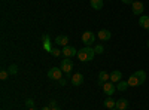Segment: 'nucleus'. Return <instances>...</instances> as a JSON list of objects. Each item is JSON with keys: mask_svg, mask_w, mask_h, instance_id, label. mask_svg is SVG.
<instances>
[{"mask_svg": "<svg viewBox=\"0 0 149 110\" xmlns=\"http://www.w3.org/2000/svg\"><path fill=\"white\" fill-rule=\"evenodd\" d=\"M8 77H9V71H6V70L0 71V79H2V80H6Z\"/></svg>", "mask_w": 149, "mask_h": 110, "instance_id": "b1692460", "label": "nucleus"}, {"mask_svg": "<svg viewBox=\"0 0 149 110\" xmlns=\"http://www.w3.org/2000/svg\"><path fill=\"white\" fill-rule=\"evenodd\" d=\"M94 52H95V54H103V52H104L103 45H95V46H94Z\"/></svg>", "mask_w": 149, "mask_h": 110, "instance_id": "4be33fe9", "label": "nucleus"}, {"mask_svg": "<svg viewBox=\"0 0 149 110\" xmlns=\"http://www.w3.org/2000/svg\"><path fill=\"white\" fill-rule=\"evenodd\" d=\"M127 88H128V82H125V80H119L116 83V91H125Z\"/></svg>", "mask_w": 149, "mask_h": 110, "instance_id": "6ab92c4d", "label": "nucleus"}, {"mask_svg": "<svg viewBox=\"0 0 149 110\" xmlns=\"http://www.w3.org/2000/svg\"><path fill=\"white\" fill-rule=\"evenodd\" d=\"M90 3H91V8L95 9V10H100L103 8V5H104L103 0H90Z\"/></svg>", "mask_w": 149, "mask_h": 110, "instance_id": "f3484780", "label": "nucleus"}, {"mask_svg": "<svg viewBox=\"0 0 149 110\" xmlns=\"http://www.w3.org/2000/svg\"><path fill=\"white\" fill-rule=\"evenodd\" d=\"M55 43H57V45H61V46H67L69 37H67V36H64V34L57 36V37H55Z\"/></svg>", "mask_w": 149, "mask_h": 110, "instance_id": "4468645a", "label": "nucleus"}, {"mask_svg": "<svg viewBox=\"0 0 149 110\" xmlns=\"http://www.w3.org/2000/svg\"><path fill=\"white\" fill-rule=\"evenodd\" d=\"M76 57L79 58V61H82V63H86V61H91V59L95 57L94 48H91V46H85V48H82V49L78 52V55H76Z\"/></svg>", "mask_w": 149, "mask_h": 110, "instance_id": "f257e3e1", "label": "nucleus"}, {"mask_svg": "<svg viewBox=\"0 0 149 110\" xmlns=\"http://www.w3.org/2000/svg\"><path fill=\"white\" fill-rule=\"evenodd\" d=\"M103 91H104V94H106V95L112 97V95L115 94V91H116V85H115L113 82L107 80V82H104V83H103Z\"/></svg>", "mask_w": 149, "mask_h": 110, "instance_id": "7ed1b4c3", "label": "nucleus"}, {"mask_svg": "<svg viewBox=\"0 0 149 110\" xmlns=\"http://www.w3.org/2000/svg\"><path fill=\"white\" fill-rule=\"evenodd\" d=\"M51 110H61V109H57V107H52Z\"/></svg>", "mask_w": 149, "mask_h": 110, "instance_id": "c756f323", "label": "nucleus"}, {"mask_svg": "<svg viewBox=\"0 0 149 110\" xmlns=\"http://www.w3.org/2000/svg\"><path fill=\"white\" fill-rule=\"evenodd\" d=\"M110 110H118V109H116V107H113V109H110Z\"/></svg>", "mask_w": 149, "mask_h": 110, "instance_id": "7c9ffc66", "label": "nucleus"}, {"mask_svg": "<svg viewBox=\"0 0 149 110\" xmlns=\"http://www.w3.org/2000/svg\"><path fill=\"white\" fill-rule=\"evenodd\" d=\"M26 106H27L29 109H34V100H33V98H29V100L26 101Z\"/></svg>", "mask_w": 149, "mask_h": 110, "instance_id": "393cba45", "label": "nucleus"}, {"mask_svg": "<svg viewBox=\"0 0 149 110\" xmlns=\"http://www.w3.org/2000/svg\"><path fill=\"white\" fill-rule=\"evenodd\" d=\"M58 82H60V85H63V86H64V85H66V80H64L63 77H61V79H60Z\"/></svg>", "mask_w": 149, "mask_h": 110, "instance_id": "cd10ccee", "label": "nucleus"}, {"mask_svg": "<svg viewBox=\"0 0 149 110\" xmlns=\"http://www.w3.org/2000/svg\"><path fill=\"white\" fill-rule=\"evenodd\" d=\"M42 110H51V107H49V106H45V107H43Z\"/></svg>", "mask_w": 149, "mask_h": 110, "instance_id": "c85d7f7f", "label": "nucleus"}, {"mask_svg": "<svg viewBox=\"0 0 149 110\" xmlns=\"http://www.w3.org/2000/svg\"><path fill=\"white\" fill-rule=\"evenodd\" d=\"M82 42L86 45V46H91L94 42H95V34L93 31H84L82 34Z\"/></svg>", "mask_w": 149, "mask_h": 110, "instance_id": "f03ea898", "label": "nucleus"}, {"mask_svg": "<svg viewBox=\"0 0 149 110\" xmlns=\"http://www.w3.org/2000/svg\"><path fill=\"white\" fill-rule=\"evenodd\" d=\"M29 110H36V109H29Z\"/></svg>", "mask_w": 149, "mask_h": 110, "instance_id": "72a5a7b5", "label": "nucleus"}, {"mask_svg": "<svg viewBox=\"0 0 149 110\" xmlns=\"http://www.w3.org/2000/svg\"><path fill=\"white\" fill-rule=\"evenodd\" d=\"M107 80H110V75H109V73H106L104 70L98 73V85H102V86H103V83L107 82Z\"/></svg>", "mask_w": 149, "mask_h": 110, "instance_id": "9d476101", "label": "nucleus"}, {"mask_svg": "<svg viewBox=\"0 0 149 110\" xmlns=\"http://www.w3.org/2000/svg\"><path fill=\"white\" fill-rule=\"evenodd\" d=\"M8 71H9V75H10V76H15L17 73H18V66H15V64H10Z\"/></svg>", "mask_w": 149, "mask_h": 110, "instance_id": "412c9836", "label": "nucleus"}, {"mask_svg": "<svg viewBox=\"0 0 149 110\" xmlns=\"http://www.w3.org/2000/svg\"><path fill=\"white\" fill-rule=\"evenodd\" d=\"M122 3H125V5H133L134 0H122Z\"/></svg>", "mask_w": 149, "mask_h": 110, "instance_id": "bb28decb", "label": "nucleus"}, {"mask_svg": "<svg viewBox=\"0 0 149 110\" xmlns=\"http://www.w3.org/2000/svg\"><path fill=\"white\" fill-rule=\"evenodd\" d=\"M134 76L139 79L140 85H143L145 80H146V71H145V70H137V71H134Z\"/></svg>", "mask_w": 149, "mask_h": 110, "instance_id": "2eb2a0df", "label": "nucleus"}, {"mask_svg": "<svg viewBox=\"0 0 149 110\" xmlns=\"http://www.w3.org/2000/svg\"><path fill=\"white\" fill-rule=\"evenodd\" d=\"M98 39H100V40H109L110 37H112V33L109 31V30H106V28H103V30H100V31H98Z\"/></svg>", "mask_w": 149, "mask_h": 110, "instance_id": "9b49d317", "label": "nucleus"}, {"mask_svg": "<svg viewBox=\"0 0 149 110\" xmlns=\"http://www.w3.org/2000/svg\"><path fill=\"white\" fill-rule=\"evenodd\" d=\"M49 107H51V109L52 107H57V101L55 100H51V101H49Z\"/></svg>", "mask_w": 149, "mask_h": 110, "instance_id": "a878e982", "label": "nucleus"}, {"mask_svg": "<svg viewBox=\"0 0 149 110\" xmlns=\"http://www.w3.org/2000/svg\"><path fill=\"white\" fill-rule=\"evenodd\" d=\"M115 104H116V101H115L113 98H110V97L104 100V107H106V109H109V110H110V109H113V107H115Z\"/></svg>", "mask_w": 149, "mask_h": 110, "instance_id": "aec40b11", "label": "nucleus"}, {"mask_svg": "<svg viewBox=\"0 0 149 110\" xmlns=\"http://www.w3.org/2000/svg\"><path fill=\"white\" fill-rule=\"evenodd\" d=\"M115 107H116L118 110H125V109H128V100H125V98H119V100H116Z\"/></svg>", "mask_w": 149, "mask_h": 110, "instance_id": "f8f14e48", "label": "nucleus"}, {"mask_svg": "<svg viewBox=\"0 0 149 110\" xmlns=\"http://www.w3.org/2000/svg\"><path fill=\"white\" fill-rule=\"evenodd\" d=\"M60 68L63 70L64 73H70V71L73 70V61H72L70 58H64L63 61H61V66H60Z\"/></svg>", "mask_w": 149, "mask_h": 110, "instance_id": "39448f33", "label": "nucleus"}, {"mask_svg": "<svg viewBox=\"0 0 149 110\" xmlns=\"http://www.w3.org/2000/svg\"><path fill=\"white\" fill-rule=\"evenodd\" d=\"M128 86H137V85H140V82H139V79L136 77L134 75H131L130 77H128Z\"/></svg>", "mask_w": 149, "mask_h": 110, "instance_id": "a211bd4d", "label": "nucleus"}, {"mask_svg": "<svg viewBox=\"0 0 149 110\" xmlns=\"http://www.w3.org/2000/svg\"><path fill=\"white\" fill-rule=\"evenodd\" d=\"M139 26H140L142 28H145V30H149V17L142 15L140 19H139Z\"/></svg>", "mask_w": 149, "mask_h": 110, "instance_id": "dca6fc26", "label": "nucleus"}, {"mask_svg": "<svg viewBox=\"0 0 149 110\" xmlns=\"http://www.w3.org/2000/svg\"><path fill=\"white\" fill-rule=\"evenodd\" d=\"M119 80H122V73L119 70H113V71L110 73V82L118 83Z\"/></svg>", "mask_w": 149, "mask_h": 110, "instance_id": "6e6552de", "label": "nucleus"}, {"mask_svg": "<svg viewBox=\"0 0 149 110\" xmlns=\"http://www.w3.org/2000/svg\"><path fill=\"white\" fill-rule=\"evenodd\" d=\"M61 75H63V70L58 68V67H52L48 70V77L49 79H54V80H60Z\"/></svg>", "mask_w": 149, "mask_h": 110, "instance_id": "20e7f679", "label": "nucleus"}, {"mask_svg": "<svg viewBox=\"0 0 149 110\" xmlns=\"http://www.w3.org/2000/svg\"><path fill=\"white\" fill-rule=\"evenodd\" d=\"M146 45H148V48H149V40H148V42H146Z\"/></svg>", "mask_w": 149, "mask_h": 110, "instance_id": "2f4dec72", "label": "nucleus"}, {"mask_svg": "<svg viewBox=\"0 0 149 110\" xmlns=\"http://www.w3.org/2000/svg\"><path fill=\"white\" fill-rule=\"evenodd\" d=\"M42 40H43V48H45V51L51 52L52 46H51V40H49V34H43V36H42Z\"/></svg>", "mask_w": 149, "mask_h": 110, "instance_id": "ddd939ff", "label": "nucleus"}, {"mask_svg": "<svg viewBox=\"0 0 149 110\" xmlns=\"http://www.w3.org/2000/svg\"><path fill=\"white\" fill-rule=\"evenodd\" d=\"M134 2H140V0H134Z\"/></svg>", "mask_w": 149, "mask_h": 110, "instance_id": "473e14b6", "label": "nucleus"}, {"mask_svg": "<svg viewBox=\"0 0 149 110\" xmlns=\"http://www.w3.org/2000/svg\"><path fill=\"white\" fill-rule=\"evenodd\" d=\"M63 55L66 57V58H72V57H74V55H78V51L74 49L73 46H64L63 48Z\"/></svg>", "mask_w": 149, "mask_h": 110, "instance_id": "0eeeda50", "label": "nucleus"}, {"mask_svg": "<svg viewBox=\"0 0 149 110\" xmlns=\"http://www.w3.org/2000/svg\"><path fill=\"white\" fill-rule=\"evenodd\" d=\"M49 54H51L52 57H60L61 54H63V51L57 49V48H52V49H51V52H49Z\"/></svg>", "mask_w": 149, "mask_h": 110, "instance_id": "5701e85b", "label": "nucleus"}, {"mask_svg": "<svg viewBox=\"0 0 149 110\" xmlns=\"http://www.w3.org/2000/svg\"><path fill=\"white\" fill-rule=\"evenodd\" d=\"M131 6H133V14H134V15H139V17H142L143 10H145L143 3H142V2H134Z\"/></svg>", "mask_w": 149, "mask_h": 110, "instance_id": "423d86ee", "label": "nucleus"}, {"mask_svg": "<svg viewBox=\"0 0 149 110\" xmlns=\"http://www.w3.org/2000/svg\"><path fill=\"white\" fill-rule=\"evenodd\" d=\"M84 83V76L81 75V73H76V75L72 76V85H74V86H79V85Z\"/></svg>", "mask_w": 149, "mask_h": 110, "instance_id": "1a4fd4ad", "label": "nucleus"}]
</instances>
